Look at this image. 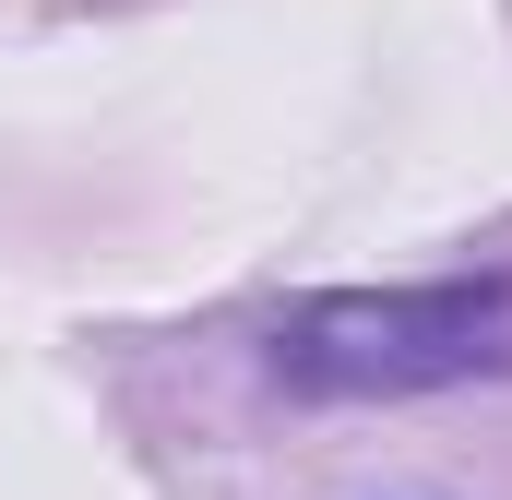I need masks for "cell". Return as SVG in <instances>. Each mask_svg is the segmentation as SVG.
<instances>
[{
    "label": "cell",
    "instance_id": "cell-1",
    "mask_svg": "<svg viewBox=\"0 0 512 500\" xmlns=\"http://www.w3.org/2000/svg\"><path fill=\"white\" fill-rule=\"evenodd\" d=\"M262 370L298 405H405L512 370V274H429V286H322L262 334Z\"/></svg>",
    "mask_w": 512,
    "mask_h": 500
}]
</instances>
